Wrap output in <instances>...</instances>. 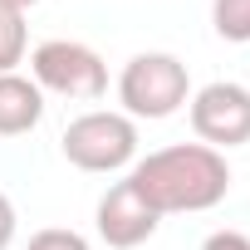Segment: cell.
<instances>
[{
	"mask_svg": "<svg viewBox=\"0 0 250 250\" xmlns=\"http://www.w3.org/2000/svg\"><path fill=\"white\" fill-rule=\"evenodd\" d=\"M93 226H98V240H103L108 250H138L143 240H152V235H157L162 216H157V211L133 191V182H128V177H123V182H113V187L98 196Z\"/></svg>",
	"mask_w": 250,
	"mask_h": 250,
	"instance_id": "8992f818",
	"label": "cell"
},
{
	"mask_svg": "<svg viewBox=\"0 0 250 250\" xmlns=\"http://www.w3.org/2000/svg\"><path fill=\"white\" fill-rule=\"evenodd\" d=\"M25 49H30L25 15L0 0V74H15V64H25Z\"/></svg>",
	"mask_w": 250,
	"mask_h": 250,
	"instance_id": "ba28073f",
	"label": "cell"
},
{
	"mask_svg": "<svg viewBox=\"0 0 250 250\" xmlns=\"http://www.w3.org/2000/svg\"><path fill=\"white\" fill-rule=\"evenodd\" d=\"M118 103L133 123L147 118H172L182 103H191V74L177 54H162V49H147V54H133L118 74Z\"/></svg>",
	"mask_w": 250,
	"mask_h": 250,
	"instance_id": "7a4b0ae2",
	"label": "cell"
},
{
	"mask_svg": "<svg viewBox=\"0 0 250 250\" xmlns=\"http://www.w3.org/2000/svg\"><path fill=\"white\" fill-rule=\"evenodd\" d=\"M191 133L216 152L250 143V88L235 79H216V83L196 88L191 93Z\"/></svg>",
	"mask_w": 250,
	"mask_h": 250,
	"instance_id": "5b68a950",
	"label": "cell"
},
{
	"mask_svg": "<svg viewBox=\"0 0 250 250\" xmlns=\"http://www.w3.org/2000/svg\"><path fill=\"white\" fill-rule=\"evenodd\" d=\"M5 5H15V10H20V15H25V10H30V5H40V0H5Z\"/></svg>",
	"mask_w": 250,
	"mask_h": 250,
	"instance_id": "4fadbf2b",
	"label": "cell"
},
{
	"mask_svg": "<svg viewBox=\"0 0 250 250\" xmlns=\"http://www.w3.org/2000/svg\"><path fill=\"white\" fill-rule=\"evenodd\" d=\"M201 250H250V235L245 230H211L201 240Z\"/></svg>",
	"mask_w": 250,
	"mask_h": 250,
	"instance_id": "8fae6325",
	"label": "cell"
},
{
	"mask_svg": "<svg viewBox=\"0 0 250 250\" xmlns=\"http://www.w3.org/2000/svg\"><path fill=\"white\" fill-rule=\"evenodd\" d=\"M128 182L157 216H187V211H211L226 201L230 167H226V152L206 143H177V147H157L138 157Z\"/></svg>",
	"mask_w": 250,
	"mask_h": 250,
	"instance_id": "6da1fadb",
	"label": "cell"
},
{
	"mask_svg": "<svg viewBox=\"0 0 250 250\" xmlns=\"http://www.w3.org/2000/svg\"><path fill=\"white\" fill-rule=\"evenodd\" d=\"M211 25L230 44H250V0H211Z\"/></svg>",
	"mask_w": 250,
	"mask_h": 250,
	"instance_id": "9c48e42d",
	"label": "cell"
},
{
	"mask_svg": "<svg viewBox=\"0 0 250 250\" xmlns=\"http://www.w3.org/2000/svg\"><path fill=\"white\" fill-rule=\"evenodd\" d=\"M15 226H20V216H15V201L0 191V250H10V240H15Z\"/></svg>",
	"mask_w": 250,
	"mask_h": 250,
	"instance_id": "7c38bea8",
	"label": "cell"
},
{
	"mask_svg": "<svg viewBox=\"0 0 250 250\" xmlns=\"http://www.w3.org/2000/svg\"><path fill=\"white\" fill-rule=\"evenodd\" d=\"M44 118V93L25 74H0V138H25Z\"/></svg>",
	"mask_w": 250,
	"mask_h": 250,
	"instance_id": "52a82bcc",
	"label": "cell"
},
{
	"mask_svg": "<svg viewBox=\"0 0 250 250\" xmlns=\"http://www.w3.org/2000/svg\"><path fill=\"white\" fill-rule=\"evenodd\" d=\"M25 250H93L79 230H64V226H49V230H35Z\"/></svg>",
	"mask_w": 250,
	"mask_h": 250,
	"instance_id": "30bf717a",
	"label": "cell"
},
{
	"mask_svg": "<svg viewBox=\"0 0 250 250\" xmlns=\"http://www.w3.org/2000/svg\"><path fill=\"white\" fill-rule=\"evenodd\" d=\"M30 79L40 93H59L74 103H98L108 93V64L98 49L79 40H44L30 49Z\"/></svg>",
	"mask_w": 250,
	"mask_h": 250,
	"instance_id": "277c9868",
	"label": "cell"
},
{
	"mask_svg": "<svg viewBox=\"0 0 250 250\" xmlns=\"http://www.w3.org/2000/svg\"><path fill=\"white\" fill-rule=\"evenodd\" d=\"M59 147L79 172L108 177V172H123L138 162V123L128 113H113V108H88L64 128Z\"/></svg>",
	"mask_w": 250,
	"mask_h": 250,
	"instance_id": "3957f363",
	"label": "cell"
}]
</instances>
